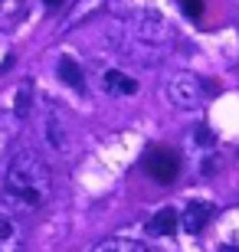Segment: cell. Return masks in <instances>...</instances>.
<instances>
[{
  "label": "cell",
  "instance_id": "obj_1",
  "mask_svg": "<svg viewBox=\"0 0 239 252\" xmlns=\"http://www.w3.org/2000/svg\"><path fill=\"white\" fill-rule=\"evenodd\" d=\"M53 193V170L36 151H20L7 164L3 174V196L17 210H39Z\"/></svg>",
  "mask_w": 239,
  "mask_h": 252
},
{
  "label": "cell",
  "instance_id": "obj_7",
  "mask_svg": "<svg viewBox=\"0 0 239 252\" xmlns=\"http://www.w3.org/2000/svg\"><path fill=\"white\" fill-rule=\"evenodd\" d=\"M102 10H105V0H75L72 13L63 20V30H72V27H82L89 23L92 17H99Z\"/></svg>",
  "mask_w": 239,
  "mask_h": 252
},
{
  "label": "cell",
  "instance_id": "obj_15",
  "mask_svg": "<svg viewBox=\"0 0 239 252\" xmlns=\"http://www.w3.org/2000/svg\"><path fill=\"white\" fill-rule=\"evenodd\" d=\"M59 3H63V0H46V7H59Z\"/></svg>",
  "mask_w": 239,
  "mask_h": 252
},
{
  "label": "cell",
  "instance_id": "obj_6",
  "mask_svg": "<svg viewBox=\"0 0 239 252\" xmlns=\"http://www.w3.org/2000/svg\"><path fill=\"white\" fill-rule=\"evenodd\" d=\"M102 89H105L108 95H115V98H121V95H135L138 92V82H135L128 72H121V69H105V75H102Z\"/></svg>",
  "mask_w": 239,
  "mask_h": 252
},
{
  "label": "cell",
  "instance_id": "obj_2",
  "mask_svg": "<svg viewBox=\"0 0 239 252\" xmlns=\"http://www.w3.org/2000/svg\"><path fill=\"white\" fill-rule=\"evenodd\" d=\"M167 98L180 112H193L203 102V79L193 72H174L167 79Z\"/></svg>",
  "mask_w": 239,
  "mask_h": 252
},
{
  "label": "cell",
  "instance_id": "obj_8",
  "mask_svg": "<svg viewBox=\"0 0 239 252\" xmlns=\"http://www.w3.org/2000/svg\"><path fill=\"white\" fill-rule=\"evenodd\" d=\"M177 226H180V213H177L174 206H164V210H157V213L151 216L147 233H151V236H174Z\"/></svg>",
  "mask_w": 239,
  "mask_h": 252
},
{
  "label": "cell",
  "instance_id": "obj_16",
  "mask_svg": "<svg viewBox=\"0 0 239 252\" xmlns=\"http://www.w3.org/2000/svg\"><path fill=\"white\" fill-rule=\"evenodd\" d=\"M226 252H230V249H226ZM233 252H239V249H233Z\"/></svg>",
  "mask_w": 239,
  "mask_h": 252
},
{
  "label": "cell",
  "instance_id": "obj_4",
  "mask_svg": "<svg viewBox=\"0 0 239 252\" xmlns=\"http://www.w3.org/2000/svg\"><path fill=\"white\" fill-rule=\"evenodd\" d=\"M210 216H213V206L210 203L190 200V203L184 206V213H180V229H187V233H200V229H206Z\"/></svg>",
  "mask_w": 239,
  "mask_h": 252
},
{
  "label": "cell",
  "instance_id": "obj_10",
  "mask_svg": "<svg viewBox=\"0 0 239 252\" xmlns=\"http://www.w3.org/2000/svg\"><path fill=\"white\" fill-rule=\"evenodd\" d=\"M92 252H151L147 246H141V243H135V239H102L99 246H92Z\"/></svg>",
  "mask_w": 239,
  "mask_h": 252
},
{
  "label": "cell",
  "instance_id": "obj_5",
  "mask_svg": "<svg viewBox=\"0 0 239 252\" xmlns=\"http://www.w3.org/2000/svg\"><path fill=\"white\" fill-rule=\"evenodd\" d=\"M23 243H27L23 226L13 216L0 213V252H23Z\"/></svg>",
  "mask_w": 239,
  "mask_h": 252
},
{
  "label": "cell",
  "instance_id": "obj_9",
  "mask_svg": "<svg viewBox=\"0 0 239 252\" xmlns=\"http://www.w3.org/2000/svg\"><path fill=\"white\" fill-rule=\"evenodd\" d=\"M30 0H0V27H13L27 13Z\"/></svg>",
  "mask_w": 239,
  "mask_h": 252
},
{
  "label": "cell",
  "instance_id": "obj_3",
  "mask_svg": "<svg viewBox=\"0 0 239 252\" xmlns=\"http://www.w3.org/2000/svg\"><path fill=\"white\" fill-rule=\"evenodd\" d=\"M144 170L147 177H154L157 184H174L180 174V158L171 148H151L144 154Z\"/></svg>",
  "mask_w": 239,
  "mask_h": 252
},
{
  "label": "cell",
  "instance_id": "obj_12",
  "mask_svg": "<svg viewBox=\"0 0 239 252\" xmlns=\"http://www.w3.org/2000/svg\"><path fill=\"white\" fill-rule=\"evenodd\" d=\"M46 138L53 141L56 151H63V154L69 151V148H66V134H63V128H59V122H56L53 115H49V122H46Z\"/></svg>",
  "mask_w": 239,
  "mask_h": 252
},
{
  "label": "cell",
  "instance_id": "obj_13",
  "mask_svg": "<svg viewBox=\"0 0 239 252\" xmlns=\"http://www.w3.org/2000/svg\"><path fill=\"white\" fill-rule=\"evenodd\" d=\"M180 10H184L190 20H197L203 13V0H180Z\"/></svg>",
  "mask_w": 239,
  "mask_h": 252
},
{
  "label": "cell",
  "instance_id": "obj_11",
  "mask_svg": "<svg viewBox=\"0 0 239 252\" xmlns=\"http://www.w3.org/2000/svg\"><path fill=\"white\" fill-rule=\"evenodd\" d=\"M59 75H63L72 89H82V69H79V63H75V59L63 56V63H59Z\"/></svg>",
  "mask_w": 239,
  "mask_h": 252
},
{
  "label": "cell",
  "instance_id": "obj_14",
  "mask_svg": "<svg viewBox=\"0 0 239 252\" xmlns=\"http://www.w3.org/2000/svg\"><path fill=\"white\" fill-rule=\"evenodd\" d=\"M27 108H30V89H23V92L17 95V112H20V118H27Z\"/></svg>",
  "mask_w": 239,
  "mask_h": 252
}]
</instances>
